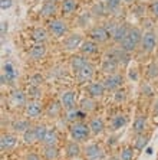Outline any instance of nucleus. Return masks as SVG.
<instances>
[{
    "mask_svg": "<svg viewBox=\"0 0 158 160\" xmlns=\"http://www.w3.org/2000/svg\"><path fill=\"white\" fill-rule=\"evenodd\" d=\"M81 45H82V36L78 33H74V35H70V36H68L66 39H65V42H63V46H65L66 51H74V49H76V48H81Z\"/></svg>",
    "mask_w": 158,
    "mask_h": 160,
    "instance_id": "6e6552de",
    "label": "nucleus"
},
{
    "mask_svg": "<svg viewBox=\"0 0 158 160\" xmlns=\"http://www.w3.org/2000/svg\"><path fill=\"white\" fill-rule=\"evenodd\" d=\"M89 36H91V39L93 42H96V43H102V42L108 41V38H109L111 35L103 26H95V28H92L91 29Z\"/></svg>",
    "mask_w": 158,
    "mask_h": 160,
    "instance_id": "7ed1b4c3",
    "label": "nucleus"
},
{
    "mask_svg": "<svg viewBox=\"0 0 158 160\" xmlns=\"http://www.w3.org/2000/svg\"><path fill=\"white\" fill-rule=\"evenodd\" d=\"M107 2H108V0H107Z\"/></svg>",
    "mask_w": 158,
    "mask_h": 160,
    "instance_id": "5fc2aeb1",
    "label": "nucleus"
},
{
    "mask_svg": "<svg viewBox=\"0 0 158 160\" xmlns=\"http://www.w3.org/2000/svg\"><path fill=\"white\" fill-rule=\"evenodd\" d=\"M145 127H147V120H145V117H138V118L134 121V126H132V131L135 136H141V134H144V131H145Z\"/></svg>",
    "mask_w": 158,
    "mask_h": 160,
    "instance_id": "6ab92c4d",
    "label": "nucleus"
},
{
    "mask_svg": "<svg viewBox=\"0 0 158 160\" xmlns=\"http://www.w3.org/2000/svg\"><path fill=\"white\" fill-rule=\"evenodd\" d=\"M86 63H88V61L82 55H75V56H72V59H70V67H72V69H74L75 72H79Z\"/></svg>",
    "mask_w": 158,
    "mask_h": 160,
    "instance_id": "f3484780",
    "label": "nucleus"
},
{
    "mask_svg": "<svg viewBox=\"0 0 158 160\" xmlns=\"http://www.w3.org/2000/svg\"><path fill=\"white\" fill-rule=\"evenodd\" d=\"M151 13H152L155 18H158V0H154V2L151 3Z\"/></svg>",
    "mask_w": 158,
    "mask_h": 160,
    "instance_id": "79ce46f5",
    "label": "nucleus"
},
{
    "mask_svg": "<svg viewBox=\"0 0 158 160\" xmlns=\"http://www.w3.org/2000/svg\"><path fill=\"white\" fill-rule=\"evenodd\" d=\"M147 144H148V137L147 136H142V134L138 136V138L135 140V149L136 150H142Z\"/></svg>",
    "mask_w": 158,
    "mask_h": 160,
    "instance_id": "72a5a7b5",
    "label": "nucleus"
},
{
    "mask_svg": "<svg viewBox=\"0 0 158 160\" xmlns=\"http://www.w3.org/2000/svg\"><path fill=\"white\" fill-rule=\"evenodd\" d=\"M49 30H50L55 36H63V35L68 32V25H66V22L56 19V20H52V22L49 23Z\"/></svg>",
    "mask_w": 158,
    "mask_h": 160,
    "instance_id": "39448f33",
    "label": "nucleus"
},
{
    "mask_svg": "<svg viewBox=\"0 0 158 160\" xmlns=\"http://www.w3.org/2000/svg\"><path fill=\"white\" fill-rule=\"evenodd\" d=\"M148 77L150 78H157L158 77V63H151L148 67Z\"/></svg>",
    "mask_w": 158,
    "mask_h": 160,
    "instance_id": "c9c22d12",
    "label": "nucleus"
},
{
    "mask_svg": "<svg viewBox=\"0 0 158 160\" xmlns=\"http://www.w3.org/2000/svg\"><path fill=\"white\" fill-rule=\"evenodd\" d=\"M33 130H35V136H36V142H43L45 136L48 133V128L45 126H36Z\"/></svg>",
    "mask_w": 158,
    "mask_h": 160,
    "instance_id": "2f4dec72",
    "label": "nucleus"
},
{
    "mask_svg": "<svg viewBox=\"0 0 158 160\" xmlns=\"http://www.w3.org/2000/svg\"><path fill=\"white\" fill-rule=\"evenodd\" d=\"M129 78L134 79V81H136V79H138V74H136L135 69H131V71H129Z\"/></svg>",
    "mask_w": 158,
    "mask_h": 160,
    "instance_id": "49530a36",
    "label": "nucleus"
},
{
    "mask_svg": "<svg viewBox=\"0 0 158 160\" xmlns=\"http://www.w3.org/2000/svg\"><path fill=\"white\" fill-rule=\"evenodd\" d=\"M93 13H95V15H99V16L105 15V12H103V9H102V4L95 6V8H93Z\"/></svg>",
    "mask_w": 158,
    "mask_h": 160,
    "instance_id": "c03bdc74",
    "label": "nucleus"
},
{
    "mask_svg": "<svg viewBox=\"0 0 158 160\" xmlns=\"http://www.w3.org/2000/svg\"><path fill=\"white\" fill-rule=\"evenodd\" d=\"M59 108H60V105H59V104H50V107H49V110H48L49 117L56 116V114L59 112Z\"/></svg>",
    "mask_w": 158,
    "mask_h": 160,
    "instance_id": "58836bf2",
    "label": "nucleus"
},
{
    "mask_svg": "<svg viewBox=\"0 0 158 160\" xmlns=\"http://www.w3.org/2000/svg\"><path fill=\"white\" fill-rule=\"evenodd\" d=\"M33 39L37 42V43H45L46 39H48V33H46V30L42 29V28H36L33 30V33H32Z\"/></svg>",
    "mask_w": 158,
    "mask_h": 160,
    "instance_id": "393cba45",
    "label": "nucleus"
},
{
    "mask_svg": "<svg viewBox=\"0 0 158 160\" xmlns=\"http://www.w3.org/2000/svg\"><path fill=\"white\" fill-rule=\"evenodd\" d=\"M85 156L88 160H101L103 157V152L98 144H89L85 147Z\"/></svg>",
    "mask_w": 158,
    "mask_h": 160,
    "instance_id": "423d86ee",
    "label": "nucleus"
},
{
    "mask_svg": "<svg viewBox=\"0 0 158 160\" xmlns=\"http://www.w3.org/2000/svg\"><path fill=\"white\" fill-rule=\"evenodd\" d=\"M29 95L32 98H39L42 95V91H41V87H35V85H32L29 88Z\"/></svg>",
    "mask_w": 158,
    "mask_h": 160,
    "instance_id": "e433bc0d",
    "label": "nucleus"
},
{
    "mask_svg": "<svg viewBox=\"0 0 158 160\" xmlns=\"http://www.w3.org/2000/svg\"><path fill=\"white\" fill-rule=\"evenodd\" d=\"M25 160H41V159H39V156H37V154H35V153H30V154H27V156H26Z\"/></svg>",
    "mask_w": 158,
    "mask_h": 160,
    "instance_id": "a18cd8bd",
    "label": "nucleus"
},
{
    "mask_svg": "<svg viewBox=\"0 0 158 160\" xmlns=\"http://www.w3.org/2000/svg\"><path fill=\"white\" fill-rule=\"evenodd\" d=\"M142 91H145V92H147V95H152V91L150 89V87H148V85H144L142 87Z\"/></svg>",
    "mask_w": 158,
    "mask_h": 160,
    "instance_id": "09e8293b",
    "label": "nucleus"
},
{
    "mask_svg": "<svg viewBox=\"0 0 158 160\" xmlns=\"http://www.w3.org/2000/svg\"><path fill=\"white\" fill-rule=\"evenodd\" d=\"M76 0H63L62 3V12L65 15H70V13H74L76 10Z\"/></svg>",
    "mask_w": 158,
    "mask_h": 160,
    "instance_id": "b1692460",
    "label": "nucleus"
},
{
    "mask_svg": "<svg viewBox=\"0 0 158 160\" xmlns=\"http://www.w3.org/2000/svg\"><path fill=\"white\" fill-rule=\"evenodd\" d=\"M56 142H58V134H56V131L48 130V133H46V136H45L42 143H43L45 146H56Z\"/></svg>",
    "mask_w": 158,
    "mask_h": 160,
    "instance_id": "a878e982",
    "label": "nucleus"
},
{
    "mask_svg": "<svg viewBox=\"0 0 158 160\" xmlns=\"http://www.w3.org/2000/svg\"><path fill=\"white\" fill-rule=\"evenodd\" d=\"M12 101L16 107H22V105H26V95L22 92V91H13L12 94Z\"/></svg>",
    "mask_w": 158,
    "mask_h": 160,
    "instance_id": "5701e85b",
    "label": "nucleus"
},
{
    "mask_svg": "<svg viewBox=\"0 0 158 160\" xmlns=\"http://www.w3.org/2000/svg\"><path fill=\"white\" fill-rule=\"evenodd\" d=\"M52 2H60V0H52Z\"/></svg>",
    "mask_w": 158,
    "mask_h": 160,
    "instance_id": "864d4df0",
    "label": "nucleus"
},
{
    "mask_svg": "<svg viewBox=\"0 0 158 160\" xmlns=\"http://www.w3.org/2000/svg\"><path fill=\"white\" fill-rule=\"evenodd\" d=\"M41 13L42 16H45V18H49V16H53L56 13V4L55 2H45L43 6H42L41 9Z\"/></svg>",
    "mask_w": 158,
    "mask_h": 160,
    "instance_id": "412c9836",
    "label": "nucleus"
},
{
    "mask_svg": "<svg viewBox=\"0 0 158 160\" xmlns=\"http://www.w3.org/2000/svg\"><path fill=\"white\" fill-rule=\"evenodd\" d=\"M93 72H95V68H93V65H91V63H86L84 68H82L79 72H76L78 74V78H79V81L85 82V81H89V79L93 77Z\"/></svg>",
    "mask_w": 158,
    "mask_h": 160,
    "instance_id": "f8f14e48",
    "label": "nucleus"
},
{
    "mask_svg": "<svg viewBox=\"0 0 158 160\" xmlns=\"http://www.w3.org/2000/svg\"><path fill=\"white\" fill-rule=\"evenodd\" d=\"M45 53H46V48H45V45L43 43H37V45H35L33 48L30 49L29 55H30L32 59H41V58H43L45 56Z\"/></svg>",
    "mask_w": 158,
    "mask_h": 160,
    "instance_id": "aec40b11",
    "label": "nucleus"
},
{
    "mask_svg": "<svg viewBox=\"0 0 158 160\" xmlns=\"http://www.w3.org/2000/svg\"><path fill=\"white\" fill-rule=\"evenodd\" d=\"M12 4H13V0H0V8H2V10L10 9Z\"/></svg>",
    "mask_w": 158,
    "mask_h": 160,
    "instance_id": "a19ab883",
    "label": "nucleus"
},
{
    "mask_svg": "<svg viewBox=\"0 0 158 160\" xmlns=\"http://www.w3.org/2000/svg\"><path fill=\"white\" fill-rule=\"evenodd\" d=\"M119 6H121V0H108L107 2L108 10H117Z\"/></svg>",
    "mask_w": 158,
    "mask_h": 160,
    "instance_id": "4c0bfd02",
    "label": "nucleus"
},
{
    "mask_svg": "<svg viewBox=\"0 0 158 160\" xmlns=\"http://www.w3.org/2000/svg\"><path fill=\"white\" fill-rule=\"evenodd\" d=\"M142 49L145 52H151V51H154L155 45H157V38H155V33L154 32H145L142 36Z\"/></svg>",
    "mask_w": 158,
    "mask_h": 160,
    "instance_id": "0eeeda50",
    "label": "nucleus"
},
{
    "mask_svg": "<svg viewBox=\"0 0 158 160\" xmlns=\"http://www.w3.org/2000/svg\"><path fill=\"white\" fill-rule=\"evenodd\" d=\"M66 154L69 157H78L79 154H81V147H79V144H78V142H69L66 146Z\"/></svg>",
    "mask_w": 158,
    "mask_h": 160,
    "instance_id": "4be33fe9",
    "label": "nucleus"
},
{
    "mask_svg": "<svg viewBox=\"0 0 158 160\" xmlns=\"http://www.w3.org/2000/svg\"><path fill=\"white\" fill-rule=\"evenodd\" d=\"M105 89L107 88H105L102 82H92L88 87V92L91 95V98H101L105 92Z\"/></svg>",
    "mask_w": 158,
    "mask_h": 160,
    "instance_id": "9d476101",
    "label": "nucleus"
},
{
    "mask_svg": "<svg viewBox=\"0 0 158 160\" xmlns=\"http://www.w3.org/2000/svg\"><path fill=\"white\" fill-rule=\"evenodd\" d=\"M23 142L27 144H32L33 142H36V136H35V130L33 128H27L23 133Z\"/></svg>",
    "mask_w": 158,
    "mask_h": 160,
    "instance_id": "473e14b6",
    "label": "nucleus"
},
{
    "mask_svg": "<svg viewBox=\"0 0 158 160\" xmlns=\"http://www.w3.org/2000/svg\"><path fill=\"white\" fill-rule=\"evenodd\" d=\"M115 101H117V102H122V101H125V92L124 91H117V92H115Z\"/></svg>",
    "mask_w": 158,
    "mask_h": 160,
    "instance_id": "37998d69",
    "label": "nucleus"
},
{
    "mask_svg": "<svg viewBox=\"0 0 158 160\" xmlns=\"http://www.w3.org/2000/svg\"><path fill=\"white\" fill-rule=\"evenodd\" d=\"M125 3H132V2H135V0H124Z\"/></svg>",
    "mask_w": 158,
    "mask_h": 160,
    "instance_id": "3c124183",
    "label": "nucleus"
},
{
    "mask_svg": "<svg viewBox=\"0 0 158 160\" xmlns=\"http://www.w3.org/2000/svg\"><path fill=\"white\" fill-rule=\"evenodd\" d=\"M45 157L48 160H55L58 157V149L56 146H45Z\"/></svg>",
    "mask_w": 158,
    "mask_h": 160,
    "instance_id": "c756f323",
    "label": "nucleus"
},
{
    "mask_svg": "<svg viewBox=\"0 0 158 160\" xmlns=\"http://www.w3.org/2000/svg\"><path fill=\"white\" fill-rule=\"evenodd\" d=\"M154 112L155 114H158V102H157V105H155V108H154Z\"/></svg>",
    "mask_w": 158,
    "mask_h": 160,
    "instance_id": "8fccbe9b",
    "label": "nucleus"
},
{
    "mask_svg": "<svg viewBox=\"0 0 158 160\" xmlns=\"http://www.w3.org/2000/svg\"><path fill=\"white\" fill-rule=\"evenodd\" d=\"M43 82V77L42 75H33L32 77V85H35V87H41V84Z\"/></svg>",
    "mask_w": 158,
    "mask_h": 160,
    "instance_id": "ea45409f",
    "label": "nucleus"
},
{
    "mask_svg": "<svg viewBox=\"0 0 158 160\" xmlns=\"http://www.w3.org/2000/svg\"><path fill=\"white\" fill-rule=\"evenodd\" d=\"M16 146V137L12 136V134H3L2 138H0V149L2 152L4 150H10Z\"/></svg>",
    "mask_w": 158,
    "mask_h": 160,
    "instance_id": "ddd939ff",
    "label": "nucleus"
},
{
    "mask_svg": "<svg viewBox=\"0 0 158 160\" xmlns=\"http://www.w3.org/2000/svg\"><path fill=\"white\" fill-rule=\"evenodd\" d=\"M69 130H70V136H72L75 142H85L89 137V133H91L89 126H86L84 123H72Z\"/></svg>",
    "mask_w": 158,
    "mask_h": 160,
    "instance_id": "f03ea898",
    "label": "nucleus"
},
{
    "mask_svg": "<svg viewBox=\"0 0 158 160\" xmlns=\"http://www.w3.org/2000/svg\"><path fill=\"white\" fill-rule=\"evenodd\" d=\"M26 114L29 118H37L42 114V107L37 102H27L26 104Z\"/></svg>",
    "mask_w": 158,
    "mask_h": 160,
    "instance_id": "2eb2a0df",
    "label": "nucleus"
},
{
    "mask_svg": "<svg viewBox=\"0 0 158 160\" xmlns=\"http://www.w3.org/2000/svg\"><path fill=\"white\" fill-rule=\"evenodd\" d=\"M3 69H4V74H6V78H7L9 81H15V78L17 77V72L15 71L13 65H12V63H6L3 67Z\"/></svg>",
    "mask_w": 158,
    "mask_h": 160,
    "instance_id": "7c9ffc66",
    "label": "nucleus"
},
{
    "mask_svg": "<svg viewBox=\"0 0 158 160\" xmlns=\"http://www.w3.org/2000/svg\"><path fill=\"white\" fill-rule=\"evenodd\" d=\"M6 32H7V22H2V36H4Z\"/></svg>",
    "mask_w": 158,
    "mask_h": 160,
    "instance_id": "de8ad7c7",
    "label": "nucleus"
},
{
    "mask_svg": "<svg viewBox=\"0 0 158 160\" xmlns=\"http://www.w3.org/2000/svg\"><path fill=\"white\" fill-rule=\"evenodd\" d=\"M12 128H13V131H16V133H25L30 127L26 120H19V121H15V123L12 124Z\"/></svg>",
    "mask_w": 158,
    "mask_h": 160,
    "instance_id": "bb28decb",
    "label": "nucleus"
},
{
    "mask_svg": "<svg viewBox=\"0 0 158 160\" xmlns=\"http://www.w3.org/2000/svg\"><path fill=\"white\" fill-rule=\"evenodd\" d=\"M125 124H127V118H125L124 116H121V114H118V116H115L114 118H112V128H114V130H119Z\"/></svg>",
    "mask_w": 158,
    "mask_h": 160,
    "instance_id": "c85d7f7f",
    "label": "nucleus"
},
{
    "mask_svg": "<svg viewBox=\"0 0 158 160\" xmlns=\"http://www.w3.org/2000/svg\"><path fill=\"white\" fill-rule=\"evenodd\" d=\"M95 101H93V98H84V100L81 101V110L85 112H89L92 111V110H95Z\"/></svg>",
    "mask_w": 158,
    "mask_h": 160,
    "instance_id": "cd10ccee",
    "label": "nucleus"
},
{
    "mask_svg": "<svg viewBox=\"0 0 158 160\" xmlns=\"http://www.w3.org/2000/svg\"><path fill=\"white\" fill-rule=\"evenodd\" d=\"M79 49H81V52L84 53V55H92V53H95L96 51H98V43L93 42L92 39L91 41H85V42H82Z\"/></svg>",
    "mask_w": 158,
    "mask_h": 160,
    "instance_id": "a211bd4d",
    "label": "nucleus"
},
{
    "mask_svg": "<svg viewBox=\"0 0 158 160\" xmlns=\"http://www.w3.org/2000/svg\"><path fill=\"white\" fill-rule=\"evenodd\" d=\"M109 160H121V159H117V157H111Z\"/></svg>",
    "mask_w": 158,
    "mask_h": 160,
    "instance_id": "603ef678",
    "label": "nucleus"
},
{
    "mask_svg": "<svg viewBox=\"0 0 158 160\" xmlns=\"http://www.w3.org/2000/svg\"><path fill=\"white\" fill-rule=\"evenodd\" d=\"M75 102H76V94L74 91H66V92L62 94L60 97V104L63 108L70 110V108H75Z\"/></svg>",
    "mask_w": 158,
    "mask_h": 160,
    "instance_id": "1a4fd4ad",
    "label": "nucleus"
},
{
    "mask_svg": "<svg viewBox=\"0 0 158 160\" xmlns=\"http://www.w3.org/2000/svg\"><path fill=\"white\" fill-rule=\"evenodd\" d=\"M89 128H91V133L92 134H101L105 128V124H103V120L99 118V117H95V118L91 120V123H89Z\"/></svg>",
    "mask_w": 158,
    "mask_h": 160,
    "instance_id": "dca6fc26",
    "label": "nucleus"
},
{
    "mask_svg": "<svg viewBox=\"0 0 158 160\" xmlns=\"http://www.w3.org/2000/svg\"><path fill=\"white\" fill-rule=\"evenodd\" d=\"M122 82H124V78H122V75L119 74H111L105 81H103V85L105 88L109 89V91H114V89H118L119 87L122 85Z\"/></svg>",
    "mask_w": 158,
    "mask_h": 160,
    "instance_id": "20e7f679",
    "label": "nucleus"
},
{
    "mask_svg": "<svg viewBox=\"0 0 158 160\" xmlns=\"http://www.w3.org/2000/svg\"><path fill=\"white\" fill-rule=\"evenodd\" d=\"M129 29H131V28H128L127 25H125V23H122V25H118L117 30H115L114 35H112V39H114L115 42H118V43H121V42L125 39V36L128 35Z\"/></svg>",
    "mask_w": 158,
    "mask_h": 160,
    "instance_id": "4468645a",
    "label": "nucleus"
},
{
    "mask_svg": "<svg viewBox=\"0 0 158 160\" xmlns=\"http://www.w3.org/2000/svg\"><path fill=\"white\" fill-rule=\"evenodd\" d=\"M118 69V61L114 59L112 56H108V58H105L102 62V71L107 72V74H115Z\"/></svg>",
    "mask_w": 158,
    "mask_h": 160,
    "instance_id": "9b49d317",
    "label": "nucleus"
},
{
    "mask_svg": "<svg viewBox=\"0 0 158 160\" xmlns=\"http://www.w3.org/2000/svg\"><path fill=\"white\" fill-rule=\"evenodd\" d=\"M140 42H142V33L138 28H131L128 32V35L125 36V39L121 42V48L127 52H132L135 51V48L140 45Z\"/></svg>",
    "mask_w": 158,
    "mask_h": 160,
    "instance_id": "f257e3e1",
    "label": "nucleus"
},
{
    "mask_svg": "<svg viewBox=\"0 0 158 160\" xmlns=\"http://www.w3.org/2000/svg\"><path fill=\"white\" fill-rule=\"evenodd\" d=\"M121 160H132L134 159V150L131 149V147H127V149H124L121 152V157H119Z\"/></svg>",
    "mask_w": 158,
    "mask_h": 160,
    "instance_id": "f704fd0d",
    "label": "nucleus"
}]
</instances>
